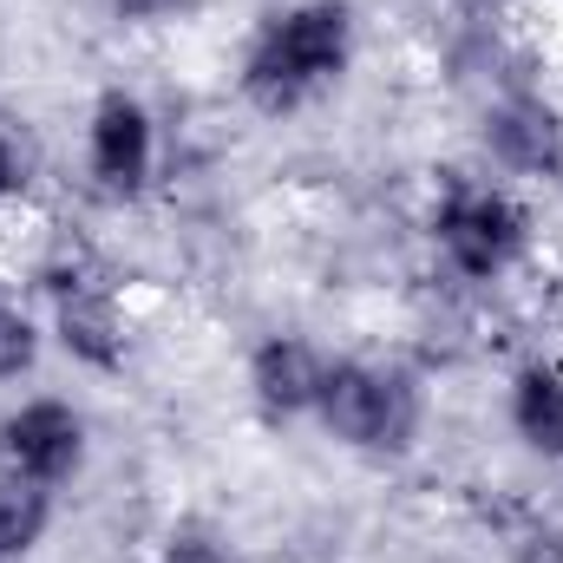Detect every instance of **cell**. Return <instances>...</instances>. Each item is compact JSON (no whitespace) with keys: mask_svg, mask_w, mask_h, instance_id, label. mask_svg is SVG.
Here are the masks:
<instances>
[{"mask_svg":"<svg viewBox=\"0 0 563 563\" xmlns=\"http://www.w3.org/2000/svg\"><path fill=\"white\" fill-rule=\"evenodd\" d=\"M347 66H354V7L347 0H295L256 26L236 86L263 119H288V112L328 99L347 79Z\"/></svg>","mask_w":563,"mask_h":563,"instance_id":"cell-1","label":"cell"},{"mask_svg":"<svg viewBox=\"0 0 563 563\" xmlns=\"http://www.w3.org/2000/svg\"><path fill=\"white\" fill-rule=\"evenodd\" d=\"M314 426L367 459H407L426 432V387L413 367L400 361H328L321 367V394H314Z\"/></svg>","mask_w":563,"mask_h":563,"instance_id":"cell-2","label":"cell"},{"mask_svg":"<svg viewBox=\"0 0 563 563\" xmlns=\"http://www.w3.org/2000/svg\"><path fill=\"white\" fill-rule=\"evenodd\" d=\"M439 263L459 282H505L531 250V210L492 177H445L426 217Z\"/></svg>","mask_w":563,"mask_h":563,"instance_id":"cell-3","label":"cell"},{"mask_svg":"<svg viewBox=\"0 0 563 563\" xmlns=\"http://www.w3.org/2000/svg\"><path fill=\"white\" fill-rule=\"evenodd\" d=\"M40 288H46V314H53L59 347L92 374H119L132 354V314L119 301V282L86 256H59V263H46Z\"/></svg>","mask_w":563,"mask_h":563,"instance_id":"cell-4","label":"cell"},{"mask_svg":"<svg viewBox=\"0 0 563 563\" xmlns=\"http://www.w3.org/2000/svg\"><path fill=\"white\" fill-rule=\"evenodd\" d=\"M86 177L106 203H139L157 177V119L139 92L106 86L86 112Z\"/></svg>","mask_w":563,"mask_h":563,"instance_id":"cell-5","label":"cell"},{"mask_svg":"<svg viewBox=\"0 0 563 563\" xmlns=\"http://www.w3.org/2000/svg\"><path fill=\"white\" fill-rule=\"evenodd\" d=\"M86 452H92V439H86V413L73 400L33 394L0 420V472H13L26 485L66 492L86 472Z\"/></svg>","mask_w":563,"mask_h":563,"instance_id":"cell-6","label":"cell"},{"mask_svg":"<svg viewBox=\"0 0 563 563\" xmlns=\"http://www.w3.org/2000/svg\"><path fill=\"white\" fill-rule=\"evenodd\" d=\"M485 157L505 170V177H538V184H563V112L558 99L518 86V92H498L485 106Z\"/></svg>","mask_w":563,"mask_h":563,"instance_id":"cell-7","label":"cell"},{"mask_svg":"<svg viewBox=\"0 0 563 563\" xmlns=\"http://www.w3.org/2000/svg\"><path fill=\"white\" fill-rule=\"evenodd\" d=\"M321 367L328 354L301 334H263L250 347V400L269 426L314 420V394H321Z\"/></svg>","mask_w":563,"mask_h":563,"instance_id":"cell-8","label":"cell"},{"mask_svg":"<svg viewBox=\"0 0 563 563\" xmlns=\"http://www.w3.org/2000/svg\"><path fill=\"white\" fill-rule=\"evenodd\" d=\"M505 413L511 432L531 459H563V367L531 354L518 374H511V394H505Z\"/></svg>","mask_w":563,"mask_h":563,"instance_id":"cell-9","label":"cell"},{"mask_svg":"<svg viewBox=\"0 0 563 563\" xmlns=\"http://www.w3.org/2000/svg\"><path fill=\"white\" fill-rule=\"evenodd\" d=\"M53 498H59V492L0 472V551L13 563L26 558V551H40V538L53 531Z\"/></svg>","mask_w":563,"mask_h":563,"instance_id":"cell-10","label":"cell"},{"mask_svg":"<svg viewBox=\"0 0 563 563\" xmlns=\"http://www.w3.org/2000/svg\"><path fill=\"white\" fill-rule=\"evenodd\" d=\"M40 170H46V144L33 132V119L13 112V106H0V203L26 197L40 184Z\"/></svg>","mask_w":563,"mask_h":563,"instance_id":"cell-11","label":"cell"},{"mask_svg":"<svg viewBox=\"0 0 563 563\" xmlns=\"http://www.w3.org/2000/svg\"><path fill=\"white\" fill-rule=\"evenodd\" d=\"M33 361H40V321L0 288V387L20 380V374H33Z\"/></svg>","mask_w":563,"mask_h":563,"instance_id":"cell-12","label":"cell"},{"mask_svg":"<svg viewBox=\"0 0 563 563\" xmlns=\"http://www.w3.org/2000/svg\"><path fill=\"white\" fill-rule=\"evenodd\" d=\"M157 563H250L217 525H170L164 531V551H157Z\"/></svg>","mask_w":563,"mask_h":563,"instance_id":"cell-13","label":"cell"},{"mask_svg":"<svg viewBox=\"0 0 563 563\" xmlns=\"http://www.w3.org/2000/svg\"><path fill=\"white\" fill-rule=\"evenodd\" d=\"M125 26H164V20H177V13H190V0H106Z\"/></svg>","mask_w":563,"mask_h":563,"instance_id":"cell-14","label":"cell"},{"mask_svg":"<svg viewBox=\"0 0 563 563\" xmlns=\"http://www.w3.org/2000/svg\"><path fill=\"white\" fill-rule=\"evenodd\" d=\"M0 563H13V558H7V551H0Z\"/></svg>","mask_w":563,"mask_h":563,"instance_id":"cell-15","label":"cell"}]
</instances>
